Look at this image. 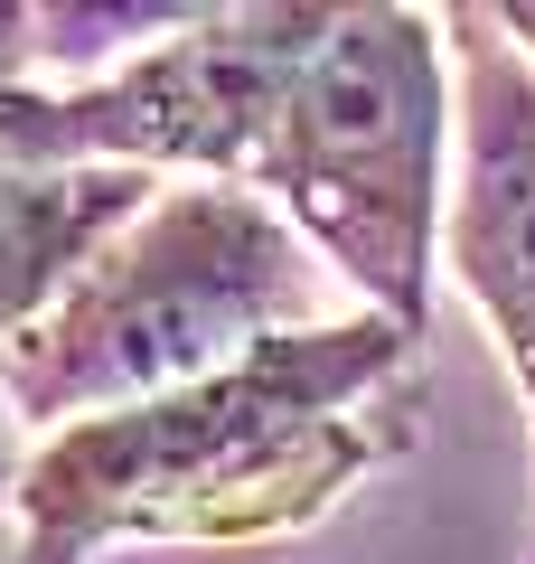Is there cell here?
<instances>
[{
    "instance_id": "obj_1",
    "label": "cell",
    "mask_w": 535,
    "mask_h": 564,
    "mask_svg": "<svg viewBox=\"0 0 535 564\" xmlns=\"http://www.w3.org/2000/svg\"><path fill=\"white\" fill-rule=\"evenodd\" d=\"M414 329L385 311L263 339L226 377L47 433L20 462V564L103 545H273L414 443Z\"/></svg>"
},
{
    "instance_id": "obj_2",
    "label": "cell",
    "mask_w": 535,
    "mask_h": 564,
    "mask_svg": "<svg viewBox=\"0 0 535 564\" xmlns=\"http://www.w3.org/2000/svg\"><path fill=\"white\" fill-rule=\"evenodd\" d=\"M310 321V254L282 207L254 188H160L95 263L57 292L39 329L10 348L0 395L10 414L66 433L95 414H132L178 386L226 377L263 339H292Z\"/></svg>"
},
{
    "instance_id": "obj_3",
    "label": "cell",
    "mask_w": 535,
    "mask_h": 564,
    "mask_svg": "<svg viewBox=\"0 0 535 564\" xmlns=\"http://www.w3.org/2000/svg\"><path fill=\"white\" fill-rule=\"evenodd\" d=\"M441 39L423 10H319L301 0V47L254 151V198L282 207L395 329H423L441 245Z\"/></svg>"
},
{
    "instance_id": "obj_4",
    "label": "cell",
    "mask_w": 535,
    "mask_h": 564,
    "mask_svg": "<svg viewBox=\"0 0 535 564\" xmlns=\"http://www.w3.org/2000/svg\"><path fill=\"white\" fill-rule=\"evenodd\" d=\"M441 39H451V76H460V188L441 254L526 395V443H535V57L479 0L441 10Z\"/></svg>"
},
{
    "instance_id": "obj_5",
    "label": "cell",
    "mask_w": 535,
    "mask_h": 564,
    "mask_svg": "<svg viewBox=\"0 0 535 564\" xmlns=\"http://www.w3.org/2000/svg\"><path fill=\"white\" fill-rule=\"evenodd\" d=\"M151 198V170H0V367Z\"/></svg>"
},
{
    "instance_id": "obj_6",
    "label": "cell",
    "mask_w": 535,
    "mask_h": 564,
    "mask_svg": "<svg viewBox=\"0 0 535 564\" xmlns=\"http://www.w3.org/2000/svg\"><path fill=\"white\" fill-rule=\"evenodd\" d=\"M76 29H95V10H39V0H0V170H10V104H20L29 66L85 47Z\"/></svg>"
},
{
    "instance_id": "obj_7",
    "label": "cell",
    "mask_w": 535,
    "mask_h": 564,
    "mask_svg": "<svg viewBox=\"0 0 535 564\" xmlns=\"http://www.w3.org/2000/svg\"><path fill=\"white\" fill-rule=\"evenodd\" d=\"M498 29H507V39L535 57V0H498Z\"/></svg>"
}]
</instances>
